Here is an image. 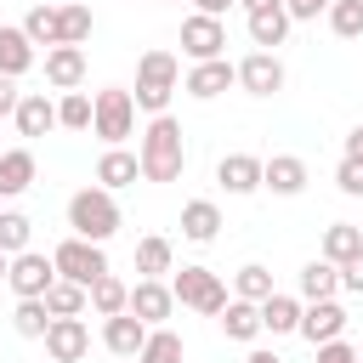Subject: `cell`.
I'll list each match as a JSON object with an SVG mask.
<instances>
[{
  "instance_id": "obj_3",
  "label": "cell",
  "mask_w": 363,
  "mask_h": 363,
  "mask_svg": "<svg viewBox=\"0 0 363 363\" xmlns=\"http://www.w3.org/2000/svg\"><path fill=\"white\" fill-rule=\"evenodd\" d=\"M68 227H74V238L108 244V238L119 233V204H113V193H108V187H79V193L68 199Z\"/></svg>"
},
{
  "instance_id": "obj_17",
  "label": "cell",
  "mask_w": 363,
  "mask_h": 363,
  "mask_svg": "<svg viewBox=\"0 0 363 363\" xmlns=\"http://www.w3.org/2000/svg\"><path fill=\"white\" fill-rule=\"evenodd\" d=\"M216 182H221L233 199H250V193L261 187V159H255V153H227V159L216 164Z\"/></svg>"
},
{
  "instance_id": "obj_30",
  "label": "cell",
  "mask_w": 363,
  "mask_h": 363,
  "mask_svg": "<svg viewBox=\"0 0 363 363\" xmlns=\"http://www.w3.org/2000/svg\"><path fill=\"white\" fill-rule=\"evenodd\" d=\"M85 295H91L96 318H119V312H125V301H130V284H119L113 272H102V278H96V284L85 289Z\"/></svg>"
},
{
  "instance_id": "obj_35",
  "label": "cell",
  "mask_w": 363,
  "mask_h": 363,
  "mask_svg": "<svg viewBox=\"0 0 363 363\" xmlns=\"http://www.w3.org/2000/svg\"><path fill=\"white\" fill-rule=\"evenodd\" d=\"M323 17H329V28L340 40H363V0H335Z\"/></svg>"
},
{
  "instance_id": "obj_25",
  "label": "cell",
  "mask_w": 363,
  "mask_h": 363,
  "mask_svg": "<svg viewBox=\"0 0 363 363\" xmlns=\"http://www.w3.org/2000/svg\"><path fill=\"white\" fill-rule=\"evenodd\" d=\"M216 318H221V335H227V340H244V346H250V340L261 335V306H250V301H227Z\"/></svg>"
},
{
  "instance_id": "obj_40",
  "label": "cell",
  "mask_w": 363,
  "mask_h": 363,
  "mask_svg": "<svg viewBox=\"0 0 363 363\" xmlns=\"http://www.w3.org/2000/svg\"><path fill=\"white\" fill-rule=\"evenodd\" d=\"M318 363H363V357H357V346H346V340H323V346H318Z\"/></svg>"
},
{
  "instance_id": "obj_21",
  "label": "cell",
  "mask_w": 363,
  "mask_h": 363,
  "mask_svg": "<svg viewBox=\"0 0 363 363\" xmlns=\"http://www.w3.org/2000/svg\"><path fill=\"white\" fill-rule=\"evenodd\" d=\"M295 329H301V301L272 289L261 301V335H295Z\"/></svg>"
},
{
  "instance_id": "obj_16",
  "label": "cell",
  "mask_w": 363,
  "mask_h": 363,
  "mask_svg": "<svg viewBox=\"0 0 363 363\" xmlns=\"http://www.w3.org/2000/svg\"><path fill=\"white\" fill-rule=\"evenodd\" d=\"M11 119H17V136H45V130H57V102L45 91H23Z\"/></svg>"
},
{
  "instance_id": "obj_24",
  "label": "cell",
  "mask_w": 363,
  "mask_h": 363,
  "mask_svg": "<svg viewBox=\"0 0 363 363\" xmlns=\"http://www.w3.org/2000/svg\"><path fill=\"white\" fill-rule=\"evenodd\" d=\"M352 255H363V227H352V221L323 227V261L329 267H346Z\"/></svg>"
},
{
  "instance_id": "obj_13",
  "label": "cell",
  "mask_w": 363,
  "mask_h": 363,
  "mask_svg": "<svg viewBox=\"0 0 363 363\" xmlns=\"http://www.w3.org/2000/svg\"><path fill=\"white\" fill-rule=\"evenodd\" d=\"M261 187H272L278 199L306 193V159H295V153H272V159H261Z\"/></svg>"
},
{
  "instance_id": "obj_10",
  "label": "cell",
  "mask_w": 363,
  "mask_h": 363,
  "mask_svg": "<svg viewBox=\"0 0 363 363\" xmlns=\"http://www.w3.org/2000/svg\"><path fill=\"white\" fill-rule=\"evenodd\" d=\"M233 79L250 96H272V91H284V62H278V51H250L244 62H233Z\"/></svg>"
},
{
  "instance_id": "obj_34",
  "label": "cell",
  "mask_w": 363,
  "mask_h": 363,
  "mask_svg": "<svg viewBox=\"0 0 363 363\" xmlns=\"http://www.w3.org/2000/svg\"><path fill=\"white\" fill-rule=\"evenodd\" d=\"M136 363H182V335L176 329H147Z\"/></svg>"
},
{
  "instance_id": "obj_45",
  "label": "cell",
  "mask_w": 363,
  "mask_h": 363,
  "mask_svg": "<svg viewBox=\"0 0 363 363\" xmlns=\"http://www.w3.org/2000/svg\"><path fill=\"white\" fill-rule=\"evenodd\" d=\"M193 6H199V17H221V11L238 6V0H193Z\"/></svg>"
},
{
  "instance_id": "obj_27",
  "label": "cell",
  "mask_w": 363,
  "mask_h": 363,
  "mask_svg": "<svg viewBox=\"0 0 363 363\" xmlns=\"http://www.w3.org/2000/svg\"><path fill=\"white\" fill-rule=\"evenodd\" d=\"M335 289H340V267H329L323 255L301 267V301H335Z\"/></svg>"
},
{
  "instance_id": "obj_15",
  "label": "cell",
  "mask_w": 363,
  "mask_h": 363,
  "mask_svg": "<svg viewBox=\"0 0 363 363\" xmlns=\"http://www.w3.org/2000/svg\"><path fill=\"white\" fill-rule=\"evenodd\" d=\"M227 85H238V79H233V62H227V57H216V62H193V68H187V79H182V91H187V96H199V102L221 96Z\"/></svg>"
},
{
  "instance_id": "obj_41",
  "label": "cell",
  "mask_w": 363,
  "mask_h": 363,
  "mask_svg": "<svg viewBox=\"0 0 363 363\" xmlns=\"http://www.w3.org/2000/svg\"><path fill=\"white\" fill-rule=\"evenodd\" d=\"M335 0H284V11H289V23H312L318 11H329Z\"/></svg>"
},
{
  "instance_id": "obj_47",
  "label": "cell",
  "mask_w": 363,
  "mask_h": 363,
  "mask_svg": "<svg viewBox=\"0 0 363 363\" xmlns=\"http://www.w3.org/2000/svg\"><path fill=\"white\" fill-rule=\"evenodd\" d=\"M244 11H267V6H284V0H238Z\"/></svg>"
},
{
  "instance_id": "obj_18",
  "label": "cell",
  "mask_w": 363,
  "mask_h": 363,
  "mask_svg": "<svg viewBox=\"0 0 363 363\" xmlns=\"http://www.w3.org/2000/svg\"><path fill=\"white\" fill-rule=\"evenodd\" d=\"M142 340H147V323H142V318H130V312L102 318V346H108L113 357H136V352H142Z\"/></svg>"
},
{
  "instance_id": "obj_48",
  "label": "cell",
  "mask_w": 363,
  "mask_h": 363,
  "mask_svg": "<svg viewBox=\"0 0 363 363\" xmlns=\"http://www.w3.org/2000/svg\"><path fill=\"white\" fill-rule=\"evenodd\" d=\"M6 267H11V255H0V278H6Z\"/></svg>"
},
{
  "instance_id": "obj_43",
  "label": "cell",
  "mask_w": 363,
  "mask_h": 363,
  "mask_svg": "<svg viewBox=\"0 0 363 363\" xmlns=\"http://www.w3.org/2000/svg\"><path fill=\"white\" fill-rule=\"evenodd\" d=\"M17 96H23V91H17V85L0 74V119H11V113H17Z\"/></svg>"
},
{
  "instance_id": "obj_4",
  "label": "cell",
  "mask_w": 363,
  "mask_h": 363,
  "mask_svg": "<svg viewBox=\"0 0 363 363\" xmlns=\"http://www.w3.org/2000/svg\"><path fill=\"white\" fill-rule=\"evenodd\" d=\"M130 130H136V102H130V91H125V85L96 91V96H91V136H102L108 147H119Z\"/></svg>"
},
{
  "instance_id": "obj_7",
  "label": "cell",
  "mask_w": 363,
  "mask_h": 363,
  "mask_svg": "<svg viewBox=\"0 0 363 363\" xmlns=\"http://www.w3.org/2000/svg\"><path fill=\"white\" fill-rule=\"evenodd\" d=\"M6 284L17 289V301H40V295L57 284V267H51V255H40V250H23V255H11V267H6Z\"/></svg>"
},
{
  "instance_id": "obj_12",
  "label": "cell",
  "mask_w": 363,
  "mask_h": 363,
  "mask_svg": "<svg viewBox=\"0 0 363 363\" xmlns=\"http://www.w3.org/2000/svg\"><path fill=\"white\" fill-rule=\"evenodd\" d=\"M40 340H45V352H51L57 363H79V357L91 352V329H85V318H51Z\"/></svg>"
},
{
  "instance_id": "obj_46",
  "label": "cell",
  "mask_w": 363,
  "mask_h": 363,
  "mask_svg": "<svg viewBox=\"0 0 363 363\" xmlns=\"http://www.w3.org/2000/svg\"><path fill=\"white\" fill-rule=\"evenodd\" d=\"M244 363H284V357H278V352H267V346H255V352H250Z\"/></svg>"
},
{
  "instance_id": "obj_44",
  "label": "cell",
  "mask_w": 363,
  "mask_h": 363,
  "mask_svg": "<svg viewBox=\"0 0 363 363\" xmlns=\"http://www.w3.org/2000/svg\"><path fill=\"white\" fill-rule=\"evenodd\" d=\"M346 159H357V164H363V125H352V130H346Z\"/></svg>"
},
{
  "instance_id": "obj_49",
  "label": "cell",
  "mask_w": 363,
  "mask_h": 363,
  "mask_svg": "<svg viewBox=\"0 0 363 363\" xmlns=\"http://www.w3.org/2000/svg\"><path fill=\"white\" fill-rule=\"evenodd\" d=\"M357 357H363V346H357Z\"/></svg>"
},
{
  "instance_id": "obj_20",
  "label": "cell",
  "mask_w": 363,
  "mask_h": 363,
  "mask_svg": "<svg viewBox=\"0 0 363 363\" xmlns=\"http://www.w3.org/2000/svg\"><path fill=\"white\" fill-rule=\"evenodd\" d=\"M34 187V153L28 147H6L0 153V199H17Z\"/></svg>"
},
{
  "instance_id": "obj_29",
  "label": "cell",
  "mask_w": 363,
  "mask_h": 363,
  "mask_svg": "<svg viewBox=\"0 0 363 363\" xmlns=\"http://www.w3.org/2000/svg\"><path fill=\"white\" fill-rule=\"evenodd\" d=\"M170 261H176V250H170V238H159V233H147V238L136 244V272H142V278H159V272H176Z\"/></svg>"
},
{
  "instance_id": "obj_5",
  "label": "cell",
  "mask_w": 363,
  "mask_h": 363,
  "mask_svg": "<svg viewBox=\"0 0 363 363\" xmlns=\"http://www.w3.org/2000/svg\"><path fill=\"white\" fill-rule=\"evenodd\" d=\"M51 267H57V278L91 289V284L108 272V255H102V244H91V238H62V244L51 250Z\"/></svg>"
},
{
  "instance_id": "obj_36",
  "label": "cell",
  "mask_w": 363,
  "mask_h": 363,
  "mask_svg": "<svg viewBox=\"0 0 363 363\" xmlns=\"http://www.w3.org/2000/svg\"><path fill=\"white\" fill-rule=\"evenodd\" d=\"M57 125H62V130H91V96H85V91H62Z\"/></svg>"
},
{
  "instance_id": "obj_38",
  "label": "cell",
  "mask_w": 363,
  "mask_h": 363,
  "mask_svg": "<svg viewBox=\"0 0 363 363\" xmlns=\"http://www.w3.org/2000/svg\"><path fill=\"white\" fill-rule=\"evenodd\" d=\"M91 40V6H62V45H85Z\"/></svg>"
},
{
  "instance_id": "obj_50",
  "label": "cell",
  "mask_w": 363,
  "mask_h": 363,
  "mask_svg": "<svg viewBox=\"0 0 363 363\" xmlns=\"http://www.w3.org/2000/svg\"><path fill=\"white\" fill-rule=\"evenodd\" d=\"M0 153H6V147H0Z\"/></svg>"
},
{
  "instance_id": "obj_11",
  "label": "cell",
  "mask_w": 363,
  "mask_h": 363,
  "mask_svg": "<svg viewBox=\"0 0 363 363\" xmlns=\"http://www.w3.org/2000/svg\"><path fill=\"white\" fill-rule=\"evenodd\" d=\"M301 340H312V346H323V340H340L346 335V306L340 301H306L301 306V329H295Z\"/></svg>"
},
{
  "instance_id": "obj_28",
  "label": "cell",
  "mask_w": 363,
  "mask_h": 363,
  "mask_svg": "<svg viewBox=\"0 0 363 363\" xmlns=\"http://www.w3.org/2000/svg\"><path fill=\"white\" fill-rule=\"evenodd\" d=\"M284 34H289V11H284V6H267V11H250V40H255L261 51H272V45H284Z\"/></svg>"
},
{
  "instance_id": "obj_26",
  "label": "cell",
  "mask_w": 363,
  "mask_h": 363,
  "mask_svg": "<svg viewBox=\"0 0 363 363\" xmlns=\"http://www.w3.org/2000/svg\"><path fill=\"white\" fill-rule=\"evenodd\" d=\"M28 68H34V45H28V34L0 23V74L17 79V74H28Z\"/></svg>"
},
{
  "instance_id": "obj_39",
  "label": "cell",
  "mask_w": 363,
  "mask_h": 363,
  "mask_svg": "<svg viewBox=\"0 0 363 363\" xmlns=\"http://www.w3.org/2000/svg\"><path fill=\"white\" fill-rule=\"evenodd\" d=\"M335 187H340L346 199H363V164H357V159H340V170H335Z\"/></svg>"
},
{
  "instance_id": "obj_9",
  "label": "cell",
  "mask_w": 363,
  "mask_h": 363,
  "mask_svg": "<svg viewBox=\"0 0 363 363\" xmlns=\"http://www.w3.org/2000/svg\"><path fill=\"white\" fill-rule=\"evenodd\" d=\"M125 312H130V318H142L147 329H164V318L176 312V295H170V284H159V278H136V284H130Z\"/></svg>"
},
{
  "instance_id": "obj_2",
  "label": "cell",
  "mask_w": 363,
  "mask_h": 363,
  "mask_svg": "<svg viewBox=\"0 0 363 363\" xmlns=\"http://www.w3.org/2000/svg\"><path fill=\"white\" fill-rule=\"evenodd\" d=\"M176 79H182V62H176L170 51H142L130 102H136L142 113H164V108H170V96H176Z\"/></svg>"
},
{
  "instance_id": "obj_1",
  "label": "cell",
  "mask_w": 363,
  "mask_h": 363,
  "mask_svg": "<svg viewBox=\"0 0 363 363\" xmlns=\"http://www.w3.org/2000/svg\"><path fill=\"white\" fill-rule=\"evenodd\" d=\"M136 164H142V182H176L187 170V142H182V125L170 113H153L142 142H136Z\"/></svg>"
},
{
  "instance_id": "obj_32",
  "label": "cell",
  "mask_w": 363,
  "mask_h": 363,
  "mask_svg": "<svg viewBox=\"0 0 363 363\" xmlns=\"http://www.w3.org/2000/svg\"><path fill=\"white\" fill-rule=\"evenodd\" d=\"M233 289H238L233 301H250V306H261V301L272 295V272H267L261 261H250V267H238V272H233Z\"/></svg>"
},
{
  "instance_id": "obj_23",
  "label": "cell",
  "mask_w": 363,
  "mask_h": 363,
  "mask_svg": "<svg viewBox=\"0 0 363 363\" xmlns=\"http://www.w3.org/2000/svg\"><path fill=\"white\" fill-rule=\"evenodd\" d=\"M136 176H142V164H136V153H125V147H108V153L96 159V187H108V193H113V187H130Z\"/></svg>"
},
{
  "instance_id": "obj_33",
  "label": "cell",
  "mask_w": 363,
  "mask_h": 363,
  "mask_svg": "<svg viewBox=\"0 0 363 363\" xmlns=\"http://www.w3.org/2000/svg\"><path fill=\"white\" fill-rule=\"evenodd\" d=\"M34 238V221L23 210H0V255H23Z\"/></svg>"
},
{
  "instance_id": "obj_42",
  "label": "cell",
  "mask_w": 363,
  "mask_h": 363,
  "mask_svg": "<svg viewBox=\"0 0 363 363\" xmlns=\"http://www.w3.org/2000/svg\"><path fill=\"white\" fill-rule=\"evenodd\" d=\"M340 289H352V295H363V255H352V261L340 267Z\"/></svg>"
},
{
  "instance_id": "obj_8",
  "label": "cell",
  "mask_w": 363,
  "mask_h": 363,
  "mask_svg": "<svg viewBox=\"0 0 363 363\" xmlns=\"http://www.w3.org/2000/svg\"><path fill=\"white\" fill-rule=\"evenodd\" d=\"M182 51H187L193 62H216V57H227V23L193 11V17L182 23Z\"/></svg>"
},
{
  "instance_id": "obj_37",
  "label": "cell",
  "mask_w": 363,
  "mask_h": 363,
  "mask_svg": "<svg viewBox=\"0 0 363 363\" xmlns=\"http://www.w3.org/2000/svg\"><path fill=\"white\" fill-rule=\"evenodd\" d=\"M45 323H51L45 301H17V312H11V329H17L23 340H40V335H45Z\"/></svg>"
},
{
  "instance_id": "obj_31",
  "label": "cell",
  "mask_w": 363,
  "mask_h": 363,
  "mask_svg": "<svg viewBox=\"0 0 363 363\" xmlns=\"http://www.w3.org/2000/svg\"><path fill=\"white\" fill-rule=\"evenodd\" d=\"M40 301H45V312H51V318H79V312L91 306V295H85L79 284H68V278H57Z\"/></svg>"
},
{
  "instance_id": "obj_6",
  "label": "cell",
  "mask_w": 363,
  "mask_h": 363,
  "mask_svg": "<svg viewBox=\"0 0 363 363\" xmlns=\"http://www.w3.org/2000/svg\"><path fill=\"white\" fill-rule=\"evenodd\" d=\"M170 295H176L182 306L204 312V318H216V312L227 306V284H221L210 267H182V272L170 278Z\"/></svg>"
},
{
  "instance_id": "obj_14",
  "label": "cell",
  "mask_w": 363,
  "mask_h": 363,
  "mask_svg": "<svg viewBox=\"0 0 363 363\" xmlns=\"http://www.w3.org/2000/svg\"><path fill=\"white\" fill-rule=\"evenodd\" d=\"M79 79H85V45H51L45 51V85L79 91Z\"/></svg>"
},
{
  "instance_id": "obj_22",
  "label": "cell",
  "mask_w": 363,
  "mask_h": 363,
  "mask_svg": "<svg viewBox=\"0 0 363 363\" xmlns=\"http://www.w3.org/2000/svg\"><path fill=\"white\" fill-rule=\"evenodd\" d=\"M23 34H28V45H62V6H34L23 23H17Z\"/></svg>"
},
{
  "instance_id": "obj_19",
  "label": "cell",
  "mask_w": 363,
  "mask_h": 363,
  "mask_svg": "<svg viewBox=\"0 0 363 363\" xmlns=\"http://www.w3.org/2000/svg\"><path fill=\"white\" fill-rule=\"evenodd\" d=\"M216 233H221V210H216V199H187V204H182V238L210 244Z\"/></svg>"
}]
</instances>
